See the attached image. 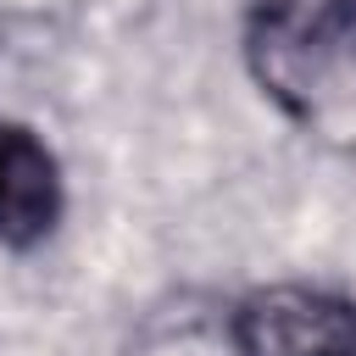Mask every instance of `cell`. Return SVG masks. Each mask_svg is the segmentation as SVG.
<instances>
[{
	"label": "cell",
	"mask_w": 356,
	"mask_h": 356,
	"mask_svg": "<svg viewBox=\"0 0 356 356\" xmlns=\"http://www.w3.org/2000/svg\"><path fill=\"white\" fill-rule=\"evenodd\" d=\"M234 339L245 356H356V300L306 284H273L239 306Z\"/></svg>",
	"instance_id": "obj_2"
},
{
	"label": "cell",
	"mask_w": 356,
	"mask_h": 356,
	"mask_svg": "<svg viewBox=\"0 0 356 356\" xmlns=\"http://www.w3.org/2000/svg\"><path fill=\"white\" fill-rule=\"evenodd\" d=\"M245 56L306 134L356 145V0H261Z\"/></svg>",
	"instance_id": "obj_1"
},
{
	"label": "cell",
	"mask_w": 356,
	"mask_h": 356,
	"mask_svg": "<svg viewBox=\"0 0 356 356\" xmlns=\"http://www.w3.org/2000/svg\"><path fill=\"white\" fill-rule=\"evenodd\" d=\"M61 211L56 156L17 122H0V245H33Z\"/></svg>",
	"instance_id": "obj_3"
}]
</instances>
